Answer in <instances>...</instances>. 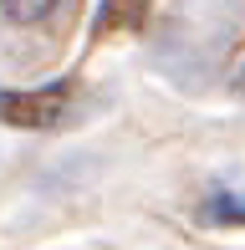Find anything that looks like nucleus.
<instances>
[{
	"label": "nucleus",
	"mask_w": 245,
	"mask_h": 250,
	"mask_svg": "<svg viewBox=\"0 0 245 250\" xmlns=\"http://www.w3.org/2000/svg\"><path fill=\"white\" fill-rule=\"evenodd\" d=\"M61 102H66V87H46V92H0V123L5 128H51L61 118Z\"/></svg>",
	"instance_id": "1"
},
{
	"label": "nucleus",
	"mask_w": 245,
	"mask_h": 250,
	"mask_svg": "<svg viewBox=\"0 0 245 250\" xmlns=\"http://www.w3.org/2000/svg\"><path fill=\"white\" fill-rule=\"evenodd\" d=\"M143 21H148V0H102V10H97V36L138 31Z\"/></svg>",
	"instance_id": "2"
},
{
	"label": "nucleus",
	"mask_w": 245,
	"mask_h": 250,
	"mask_svg": "<svg viewBox=\"0 0 245 250\" xmlns=\"http://www.w3.org/2000/svg\"><path fill=\"white\" fill-rule=\"evenodd\" d=\"M0 10H5V21H16V26H36V21H46L51 10H57V0H0Z\"/></svg>",
	"instance_id": "3"
},
{
	"label": "nucleus",
	"mask_w": 245,
	"mask_h": 250,
	"mask_svg": "<svg viewBox=\"0 0 245 250\" xmlns=\"http://www.w3.org/2000/svg\"><path fill=\"white\" fill-rule=\"evenodd\" d=\"M204 214L215 225H245V199H235V194H215L204 204Z\"/></svg>",
	"instance_id": "4"
}]
</instances>
